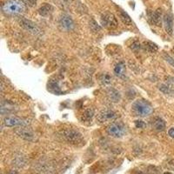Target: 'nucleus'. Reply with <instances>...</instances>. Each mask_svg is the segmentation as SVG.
Instances as JSON below:
<instances>
[{
  "instance_id": "obj_8",
  "label": "nucleus",
  "mask_w": 174,
  "mask_h": 174,
  "mask_svg": "<svg viewBox=\"0 0 174 174\" xmlns=\"http://www.w3.org/2000/svg\"><path fill=\"white\" fill-rule=\"evenodd\" d=\"M30 124L28 119L19 118L16 116H10L4 118V124L8 127L13 126H26Z\"/></svg>"
},
{
  "instance_id": "obj_24",
  "label": "nucleus",
  "mask_w": 174,
  "mask_h": 174,
  "mask_svg": "<svg viewBox=\"0 0 174 174\" xmlns=\"http://www.w3.org/2000/svg\"><path fill=\"white\" fill-rule=\"evenodd\" d=\"M164 58H165V61H167L172 67H174V59L172 57H170L168 54H164Z\"/></svg>"
},
{
  "instance_id": "obj_1",
  "label": "nucleus",
  "mask_w": 174,
  "mask_h": 174,
  "mask_svg": "<svg viewBox=\"0 0 174 174\" xmlns=\"http://www.w3.org/2000/svg\"><path fill=\"white\" fill-rule=\"evenodd\" d=\"M25 5L21 0H6L2 5V10L6 15H20L25 12Z\"/></svg>"
},
{
  "instance_id": "obj_18",
  "label": "nucleus",
  "mask_w": 174,
  "mask_h": 174,
  "mask_svg": "<svg viewBox=\"0 0 174 174\" xmlns=\"http://www.w3.org/2000/svg\"><path fill=\"white\" fill-rule=\"evenodd\" d=\"M100 81L105 85H111L112 84V77L108 73H103V74L101 75V77H100Z\"/></svg>"
},
{
  "instance_id": "obj_5",
  "label": "nucleus",
  "mask_w": 174,
  "mask_h": 174,
  "mask_svg": "<svg viewBox=\"0 0 174 174\" xmlns=\"http://www.w3.org/2000/svg\"><path fill=\"white\" fill-rule=\"evenodd\" d=\"M125 130V126L120 122H113L107 127V132L115 137L124 136Z\"/></svg>"
},
{
  "instance_id": "obj_25",
  "label": "nucleus",
  "mask_w": 174,
  "mask_h": 174,
  "mask_svg": "<svg viewBox=\"0 0 174 174\" xmlns=\"http://www.w3.org/2000/svg\"><path fill=\"white\" fill-rule=\"evenodd\" d=\"M159 90L162 91L164 93H169V87L166 86V85H159Z\"/></svg>"
},
{
  "instance_id": "obj_9",
  "label": "nucleus",
  "mask_w": 174,
  "mask_h": 174,
  "mask_svg": "<svg viewBox=\"0 0 174 174\" xmlns=\"http://www.w3.org/2000/svg\"><path fill=\"white\" fill-rule=\"evenodd\" d=\"M59 25L61 26L63 30L64 31H70L73 30L74 28V22L72 19L71 18V16H69L67 14H63L62 16L59 19Z\"/></svg>"
},
{
  "instance_id": "obj_27",
  "label": "nucleus",
  "mask_w": 174,
  "mask_h": 174,
  "mask_svg": "<svg viewBox=\"0 0 174 174\" xmlns=\"http://www.w3.org/2000/svg\"><path fill=\"white\" fill-rule=\"evenodd\" d=\"M57 3V5H67V2H68V0H55Z\"/></svg>"
},
{
  "instance_id": "obj_11",
  "label": "nucleus",
  "mask_w": 174,
  "mask_h": 174,
  "mask_svg": "<svg viewBox=\"0 0 174 174\" xmlns=\"http://www.w3.org/2000/svg\"><path fill=\"white\" fill-rule=\"evenodd\" d=\"M16 133L19 135V137L24 138L25 140L28 141H32L34 139V134L30 129L27 128H24L23 126L21 128H19L16 130Z\"/></svg>"
},
{
  "instance_id": "obj_23",
  "label": "nucleus",
  "mask_w": 174,
  "mask_h": 174,
  "mask_svg": "<svg viewBox=\"0 0 174 174\" xmlns=\"http://www.w3.org/2000/svg\"><path fill=\"white\" fill-rule=\"evenodd\" d=\"M135 125H136L137 128H139V129H144L146 126L145 123L144 121H142V120H136L135 121Z\"/></svg>"
},
{
  "instance_id": "obj_31",
  "label": "nucleus",
  "mask_w": 174,
  "mask_h": 174,
  "mask_svg": "<svg viewBox=\"0 0 174 174\" xmlns=\"http://www.w3.org/2000/svg\"><path fill=\"white\" fill-rule=\"evenodd\" d=\"M172 52H173V53H174V48H173V49H172Z\"/></svg>"
},
{
  "instance_id": "obj_10",
  "label": "nucleus",
  "mask_w": 174,
  "mask_h": 174,
  "mask_svg": "<svg viewBox=\"0 0 174 174\" xmlns=\"http://www.w3.org/2000/svg\"><path fill=\"white\" fill-rule=\"evenodd\" d=\"M163 21L165 31L169 35H172L173 31V16L171 13H167L164 16Z\"/></svg>"
},
{
  "instance_id": "obj_3",
  "label": "nucleus",
  "mask_w": 174,
  "mask_h": 174,
  "mask_svg": "<svg viewBox=\"0 0 174 174\" xmlns=\"http://www.w3.org/2000/svg\"><path fill=\"white\" fill-rule=\"evenodd\" d=\"M60 136H62L68 143L70 144H78L82 140V135L78 130L74 129H64L59 132Z\"/></svg>"
},
{
  "instance_id": "obj_14",
  "label": "nucleus",
  "mask_w": 174,
  "mask_h": 174,
  "mask_svg": "<svg viewBox=\"0 0 174 174\" xmlns=\"http://www.w3.org/2000/svg\"><path fill=\"white\" fill-rule=\"evenodd\" d=\"M114 73L118 77L122 78L125 73V64L124 62L118 63L114 67Z\"/></svg>"
},
{
  "instance_id": "obj_28",
  "label": "nucleus",
  "mask_w": 174,
  "mask_h": 174,
  "mask_svg": "<svg viewBox=\"0 0 174 174\" xmlns=\"http://www.w3.org/2000/svg\"><path fill=\"white\" fill-rule=\"evenodd\" d=\"M168 134L171 137L174 138V128H171L170 130H168Z\"/></svg>"
},
{
  "instance_id": "obj_12",
  "label": "nucleus",
  "mask_w": 174,
  "mask_h": 174,
  "mask_svg": "<svg viewBox=\"0 0 174 174\" xmlns=\"http://www.w3.org/2000/svg\"><path fill=\"white\" fill-rule=\"evenodd\" d=\"M151 20L152 22L153 25L156 26H161L162 24V12L160 9L156 10L154 12L152 13L151 17Z\"/></svg>"
},
{
  "instance_id": "obj_6",
  "label": "nucleus",
  "mask_w": 174,
  "mask_h": 174,
  "mask_svg": "<svg viewBox=\"0 0 174 174\" xmlns=\"http://www.w3.org/2000/svg\"><path fill=\"white\" fill-rule=\"evenodd\" d=\"M118 118V114L117 112L112 110H104L97 115V121L104 124L108 122H113Z\"/></svg>"
},
{
  "instance_id": "obj_7",
  "label": "nucleus",
  "mask_w": 174,
  "mask_h": 174,
  "mask_svg": "<svg viewBox=\"0 0 174 174\" xmlns=\"http://www.w3.org/2000/svg\"><path fill=\"white\" fill-rule=\"evenodd\" d=\"M101 25L106 29H115L118 26V20L112 13L106 12L101 17Z\"/></svg>"
},
{
  "instance_id": "obj_16",
  "label": "nucleus",
  "mask_w": 174,
  "mask_h": 174,
  "mask_svg": "<svg viewBox=\"0 0 174 174\" xmlns=\"http://www.w3.org/2000/svg\"><path fill=\"white\" fill-rule=\"evenodd\" d=\"M119 18L122 20V22L124 23V25H132V20H131V19L130 18V16L125 12H124L123 10H120V12H119Z\"/></svg>"
},
{
  "instance_id": "obj_30",
  "label": "nucleus",
  "mask_w": 174,
  "mask_h": 174,
  "mask_svg": "<svg viewBox=\"0 0 174 174\" xmlns=\"http://www.w3.org/2000/svg\"><path fill=\"white\" fill-rule=\"evenodd\" d=\"M164 174H172V172H165Z\"/></svg>"
},
{
  "instance_id": "obj_26",
  "label": "nucleus",
  "mask_w": 174,
  "mask_h": 174,
  "mask_svg": "<svg viewBox=\"0 0 174 174\" xmlns=\"http://www.w3.org/2000/svg\"><path fill=\"white\" fill-rule=\"evenodd\" d=\"M140 48V44L137 42V41H135L134 43L131 44V49L134 50H138Z\"/></svg>"
},
{
  "instance_id": "obj_13",
  "label": "nucleus",
  "mask_w": 174,
  "mask_h": 174,
  "mask_svg": "<svg viewBox=\"0 0 174 174\" xmlns=\"http://www.w3.org/2000/svg\"><path fill=\"white\" fill-rule=\"evenodd\" d=\"M152 127L157 131H163L165 129V123L160 118H156L152 122Z\"/></svg>"
},
{
  "instance_id": "obj_19",
  "label": "nucleus",
  "mask_w": 174,
  "mask_h": 174,
  "mask_svg": "<svg viewBox=\"0 0 174 174\" xmlns=\"http://www.w3.org/2000/svg\"><path fill=\"white\" fill-rule=\"evenodd\" d=\"M145 49L148 50L149 52H156L157 50H158V47L156 44L152 43V42H146L145 43Z\"/></svg>"
},
{
  "instance_id": "obj_2",
  "label": "nucleus",
  "mask_w": 174,
  "mask_h": 174,
  "mask_svg": "<svg viewBox=\"0 0 174 174\" xmlns=\"http://www.w3.org/2000/svg\"><path fill=\"white\" fill-rule=\"evenodd\" d=\"M132 112L139 117H147L152 112V107L147 101L144 99H137L132 104Z\"/></svg>"
},
{
  "instance_id": "obj_32",
  "label": "nucleus",
  "mask_w": 174,
  "mask_h": 174,
  "mask_svg": "<svg viewBox=\"0 0 174 174\" xmlns=\"http://www.w3.org/2000/svg\"><path fill=\"white\" fill-rule=\"evenodd\" d=\"M172 81H173V82H174V78H173V79H172Z\"/></svg>"
},
{
  "instance_id": "obj_4",
  "label": "nucleus",
  "mask_w": 174,
  "mask_h": 174,
  "mask_svg": "<svg viewBox=\"0 0 174 174\" xmlns=\"http://www.w3.org/2000/svg\"><path fill=\"white\" fill-rule=\"evenodd\" d=\"M19 24H20V26L23 29H25V31H27L28 32L33 34V35L38 36V35H41V33H42V31L39 29V27L35 23H33L32 21L29 20V19L22 18L19 20Z\"/></svg>"
},
{
  "instance_id": "obj_22",
  "label": "nucleus",
  "mask_w": 174,
  "mask_h": 174,
  "mask_svg": "<svg viewBox=\"0 0 174 174\" xmlns=\"http://www.w3.org/2000/svg\"><path fill=\"white\" fill-rule=\"evenodd\" d=\"M23 2L28 7H34L37 4V0H23Z\"/></svg>"
},
{
  "instance_id": "obj_17",
  "label": "nucleus",
  "mask_w": 174,
  "mask_h": 174,
  "mask_svg": "<svg viewBox=\"0 0 174 174\" xmlns=\"http://www.w3.org/2000/svg\"><path fill=\"white\" fill-rule=\"evenodd\" d=\"M94 115V110L92 108H88L85 112H83L81 116V120L82 121H90Z\"/></svg>"
},
{
  "instance_id": "obj_20",
  "label": "nucleus",
  "mask_w": 174,
  "mask_h": 174,
  "mask_svg": "<svg viewBox=\"0 0 174 174\" xmlns=\"http://www.w3.org/2000/svg\"><path fill=\"white\" fill-rule=\"evenodd\" d=\"M109 96H110V99L115 102H118L119 99H120V95H119V92H118L117 91L115 90H112L110 92H109Z\"/></svg>"
},
{
  "instance_id": "obj_29",
  "label": "nucleus",
  "mask_w": 174,
  "mask_h": 174,
  "mask_svg": "<svg viewBox=\"0 0 174 174\" xmlns=\"http://www.w3.org/2000/svg\"><path fill=\"white\" fill-rule=\"evenodd\" d=\"M8 174H17V172H16L15 171H12L11 172H9V173H8Z\"/></svg>"
},
{
  "instance_id": "obj_15",
  "label": "nucleus",
  "mask_w": 174,
  "mask_h": 174,
  "mask_svg": "<svg viewBox=\"0 0 174 174\" xmlns=\"http://www.w3.org/2000/svg\"><path fill=\"white\" fill-rule=\"evenodd\" d=\"M52 11H53V7L51 6L49 4H44V5L40 7L39 9H38V13L41 15V16H48L49 14L52 12Z\"/></svg>"
},
{
  "instance_id": "obj_21",
  "label": "nucleus",
  "mask_w": 174,
  "mask_h": 174,
  "mask_svg": "<svg viewBox=\"0 0 174 174\" xmlns=\"http://www.w3.org/2000/svg\"><path fill=\"white\" fill-rule=\"evenodd\" d=\"M90 26H91V29L93 31H95V32H97V31H100V26L98 24H97V22L95 21V20H92L91 21V23H90Z\"/></svg>"
}]
</instances>
